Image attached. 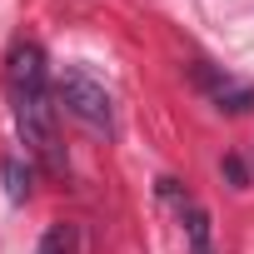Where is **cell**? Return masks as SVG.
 Returning <instances> with one entry per match:
<instances>
[{"instance_id": "6da1fadb", "label": "cell", "mask_w": 254, "mask_h": 254, "mask_svg": "<svg viewBox=\"0 0 254 254\" xmlns=\"http://www.w3.org/2000/svg\"><path fill=\"white\" fill-rule=\"evenodd\" d=\"M5 90H10V115H15V135L20 145L50 170L65 175V150L55 135V90L45 70V50L35 40H15L5 55Z\"/></svg>"}, {"instance_id": "7a4b0ae2", "label": "cell", "mask_w": 254, "mask_h": 254, "mask_svg": "<svg viewBox=\"0 0 254 254\" xmlns=\"http://www.w3.org/2000/svg\"><path fill=\"white\" fill-rule=\"evenodd\" d=\"M55 100H60L80 125H90V130H100V135L115 130V100H110V90H105L85 65H65V70H60Z\"/></svg>"}, {"instance_id": "3957f363", "label": "cell", "mask_w": 254, "mask_h": 254, "mask_svg": "<svg viewBox=\"0 0 254 254\" xmlns=\"http://www.w3.org/2000/svg\"><path fill=\"white\" fill-rule=\"evenodd\" d=\"M194 75H199V85L209 90V100H214L219 110H229V115L254 110V85H244V80H234V75H219V70H209V65H199Z\"/></svg>"}, {"instance_id": "277c9868", "label": "cell", "mask_w": 254, "mask_h": 254, "mask_svg": "<svg viewBox=\"0 0 254 254\" xmlns=\"http://www.w3.org/2000/svg\"><path fill=\"white\" fill-rule=\"evenodd\" d=\"M5 194L20 204L30 194V170H20V160H5Z\"/></svg>"}, {"instance_id": "5b68a950", "label": "cell", "mask_w": 254, "mask_h": 254, "mask_svg": "<svg viewBox=\"0 0 254 254\" xmlns=\"http://www.w3.org/2000/svg\"><path fill=\"white\" fill-rule=\"evenodd\" d=\"M35 254H70V229H65V224L45 229V239H40V249H35Z\"/></svg>"}, {"instance_id": "8992f818", "label": "cell", "mask_w": 254, "mask_h": 254, "mask_svg": "<svg viewBox=\"0 0 254 254\" xmlns=\"http://www.w3.org/2000/svg\"><path fill=\"white\" fill-rule=\"evenodd\" d=\"M224 175H229V180H234V190H244V185H249V175H244V165H239V160H234V155H229V160H224Z\"/></svg>"}]
</instances>
